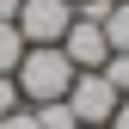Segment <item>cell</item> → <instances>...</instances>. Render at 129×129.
I'll return each mask as SVG.
<instances>
[{
	"mask_svg": "<svg viewBox=\"0 0 129 129\" xmlns=\"http://www.w3.org/2000/svg\"><path fill=\"white\" fill-rule=\"evenodd\" d=\"M105 129H129V92L117 99V111H111V123H105Z\"/></svg>",
	"mask_w": 129,
	"mask_h": 129,
	"instance_id": "11",
	"label": "cell"
},
{
	"mask_svg": "<svg viewBox=\"0 0 129 129\" xmlns=\"http://www.w3.org/2000/svg\"><path fill=\"white\" fill-rule=\"evenodd\" d=\"M19 6H25V0H0V19L12 25V19H19Z\"/></svg>",
	"mask_w": 129,
	"mask_h": 129,
	"instance_id": "12",
	"label": "cell"
},
{
	"mask_svg": "<svg viewBox=\"0 0 129 129\" xmlns=\"http://www.w3.org/2000/svg\"><path fill=\"white\" fill-rule=\"evenodd\" d=\"M74 6H80V0H74Z\"/></svg>",
	"mask_w": 129,
	"mask_h": 129,
	"instance_id": "13",
	"label": "cell"
},
{
	"mask_svg": "<svg viewBox=\"0 0 129 129\" xmlns=\"http://www.w3.org/2000/svg\"><path fill=\"white\" fill-rule=\"evenodd\" d=\"M12 25H19L25 43H61L74 25V0H25Z\"/></svg>",
	"mask_w": 129,
	"mask_h": 129,
	"instance_id": "3",
	"label": "cell"
},
{
	"mask_svg": "<svg viewBox=\"0 0 129 129\" xmlns=\"http://www.w3.org/2000/svg\"><path fill=\"white\" fill-rule=\"evenodd\" d=\"M117 99H123V92L111 86L99 68H92V74H74V86H68V111H74L80 129H105L111 111H117Z\"/></svg>",
	"mask_w": 129,
	"mask_h": 129,
	"instance_id": "2",
	"label": "cell"
},
{
	"mask_svg": "<svg viewBox=\"0 0 129 129\" xmlns=\"http://www.w3.org/2000/svg\"><path fill=\"white\" fill-rule=\"evenodd\" d=\"M31 117H37V129H80L68 99H49V105H31Z\"/></svg>",
	"mask_w": 129,
	"mask_h": 129,
	"instance_id": "7",
	"label": "cell"
},
{
	"mask_svg": "<svg viewBox=\"0 0 129 129\" xmlns=\"http://www.w3.org/2000/svg\"><path fill=\"white\" fill-rule=\"evenodd\" d=\"M99 74H105V80H111V86H117V92H129V55H123V49H111Z\"/></svg>",
	"mask_w": 129,
	"mask_h": 129,
	"instance_id": "8",
	"label": "cell"
},
{
	"mask_svg": "<svg viewBox=\"0 0 129 129\" xmlns=\"http://www.w3.org/2000/svg\"><path fill=\"white\" fill-rule=\"evenodd\" d=\"M74 61L61 55V43H31L25 61L12 68V80H19V99L25 105H49V99H68V86H74Z\"/></svg>",
	"mask_w": 129,
	"mask_h": 129,
	"instance_id": "1",
	"label": "cell"
},
{
	"mask_svg": "<svg viewBox=\"0 0 129 129\" xmlns=\"http://www.w3.org/2000/svg\"><path fill=\"white\" fill-rule=\"evenodd\" d=\"M105 43H111V49H123L129 55V0H111V12H105Z\"/></svg>",
	"mask_w": 129,
	"mask_h": 129,
	"instance_id": "5",
	"label": "cell"
},
{
	"mask_svg": "<svg viewBox=\"0 0 129 129\" xmlns=\"http://www.w3.org/2000/svg\"><path fill=\"white\" fill-rule=\"evenodd\" d=\"M0 129H37V117H31V105H19L12 117H0Z\"/></svg>",
	"mask_w": 129,
	"mask_h": 129,
	"instance_id": "10",
	"label": "cell"
},
{
	"mask_svg": "<svg viewBox=\"0 0 129 129\" xmlns=\"http://www.w3.org/2000/svg\"><path fill=\"white\" fill-rule=\"evenodd\" d=\"M25 49H31V43L19 37V25H6V19H0V74H12V68H19Z\"/></svg>",
	"mask_w": 129,
	"mask_h": 129,
	"instance_id": "6",
	"label": "cell"
},
{
	"mask_svg": "<svg viewBox=\"0 0 129 129\" xmlns=\"http://www.w3.org/2000/svg\"><path fill=\"white\" fill-rule=\"evenodd\" d=\"M19 105H25V99H19V80H12V74H0V117H12Z\"/></svg>",
	"mask_w": 129,
	"mask_h": 129,
	"instance_id": "9",
	"label": "cell"
},
{
	"mask_svg": "<svg viewBox=\"0 0 129 129\" xmlns=\"http://www.w3.org/2000/svg\"><path fill=\"white\" fill-rule=\"evenodd\" d=\"M61 55H68V61H74L80 74L105 68V55H111V43H105V25H92V19H80V12H74L68 37H61Z\"/></svg>",
	"mask_w": 129,
	"mask_h": 129,
	"instance_id": "4",
	"label": "cell"
}]
</instances>
